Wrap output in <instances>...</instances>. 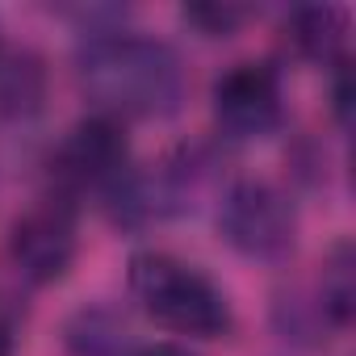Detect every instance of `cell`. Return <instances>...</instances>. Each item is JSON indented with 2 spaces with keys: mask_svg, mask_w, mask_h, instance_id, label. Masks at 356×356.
Masks as SVG:
<instances>
[{
  "mask_svg": "<svg viewBox=\"0 0 356 356\" xmlns=\"http://www.w3.org/2000/svg\"><path fill=\"white\" fill-rule=\"evenodd\" d=\"M76 80L97 113L172 118L185 101V63L168 42L134 30H92L76 51Z\"/></svg>",
  "mask_w": 356,
  "mask_h": 356,
  "instance_id": "1",
  "label": "cell"
},
{
  "mask_svg": "<svg viewBox=\"0 0 356 356\" xmlns=\"http://www.w3.org/2000/svg\"><path fill=\"white\" fill-rule=\"evenodd\" d=\"M130 293L147 318H155L163 331H176V335L218 339L235 327V310L222 285L172 252H134Z\"/></svg>",
  "mask_w": 356,
  "mask_h": 356,
  "instance_id": "2",
  "label": "cell"
},
{
  "mask_svg": "<svg viewBox=\"0 0 356 356\" xmlns=\"http://www.w3.org/2000/svg\"><path fill=\"white\" fill-rule=\"evenodd\" d=\"M222 239L248 260H281L298 243V210L293 197L260 176L235 181L218 206Z\"/></svg>",
  "mask_w": 356,
  "mask_h": 356,
  "instance_id": "3",
  "label": "cell"
},
{
  "mask_svg": "<svg viewBox=\"0 0 356 356\" xmlns=\"http://www.w3.org/2000/svg\"><path fill=\"white\" fill-rule=\"evenodd\" d=\"M126 172H130L126 122H118L109 113L80 118L51 155V176L59 185V197H67V202H72V193H84V189L109 193Z\"/></svg>",
  "mask_w": 356,
  "mask_h": 356,
  "instance_id": "4",
  "label": "cell"
},
{
  "mask_svg": "<svg viewBox=\"0 0 356 356\" xmlns=\"http://www.w3.org/2000/svg\"><path fill=\"white\" fill-rule=\"evenodd\" d=\"M214 122L227 138L252 143L264 138L281 126L285 118V92H281V72L260 59H243L227 67L214 80Z\"/></svg>",
  "mask_w": 356,
  "mask_h": 356,
  "instance_id": "5",
  "label": "cell"
},
{
  "mask_svg": "<svg viewBox=\"0 0 356 356\" xmlns=\"http://www.w3.org/2000/svg\"><path fill=\"white\" fill-rule=\"evenodd\" d=\"M76 206L67 197H47L26 210L9 231V260L30 285H55L76 264Z\"/></svg>",
  "mask_w": 356,
  "mask_h": 356,
  "instance_id": "6",
  "label": "cell"
},
{
  "mask_svg": "<svg viewBox=\"0 0 356 356\" xmlns=\"http://www.w3.org/2000/svg\"><path fill=\"white\" fill-rule=\"evenodd\" d=\"M285 30H289V42L302 59H314V63H339L343 59V38H348V13L343 9H331V5L298 9Z\"/></svg>",
  "mask_w": 356,
  "mask_h": 356,
  "instance_id": "7",
  "label": "cell"
},
{
  "mask_svg": "<svg viewBox=\"0 0 356 356\" xmlns=\"http://www.w3.org/2000/svg\"><path fill=\"white\" fill-rule=\"evenodd\" d=\"M47 97L42 59L30 51L0 55V113L5 118H34Z\"/></svg>",
  "mask_w": 356,
  "mask_h": 356,
  "instance_id": "8",
  "label": "cell"
},
{
  "mask_svg": "<svg viewBox=\"0 0 356 356\" xmlns=\"http://www.w3.org/2000/svg\"><path fill=\"white\" fill-rule=\"evenodd\" d=\"M67 352L72 356H134L130 352V331L109 306L80 310L67 323Z\"/></svg>",
  "mask_w": 356,
  "mask_h": 356,
  "instance_id": "9",
  "label": "cell"
},
{
  "mask_svg": "<svg viewBox=\"0 0 356 356\" xmlns=\"http://www.w3.org/2000/svg\"><path fill=\"white\" fill-rule=\"evenodd\" d=\"M314 298H318L323 314L331 318V327H348L352 323V314H356V256H352V243L348 239H339L327 252Z\"/></svg>",
  "mask_w": 356,
  "mask_h": 356,
  "instance_id": "10",
  "label": "cell"
},
{
  "mask_svg": "<svg viewBox=\"0 0 356 356\" xmlns=\"http://www.w3.org/2000/svg\"><path fill=\"white\" fill-rule=\"evenodd\" d=\"M248 17H252V13L239 9V5H189V9H185V22L197 26L206 38H227V34H235Z\"/></svg>",
  "mask_w": 356,
  "mask_h": 356,
  "instance_id": "11",
  "label": "cell"
},
{
  "mask_svg": "<svg viewBox=\"0 0 356 356\" xmlns=\"http://www.w3.org/2000/svg\"><path fill=\"white\" fill-rule=\"evenodd\" d=\"M331 109L339 118V126H348L352 118V72H348V59L335 63V84H331Z\"/></svg>",
  "mask_w": 356,
  "mask_h": 356,
  "instance_id": "12",
  "label": "cell"
},
{
  "mask_svg": "<svg viewBox=\"0 0 356 356\" xmlns=\"http://www.w3.org/2000/svg\"><path fill=\"white\" fill-rule=\"evenodd\" d=\"M134 356H193L185 343H147V348H138Z\"/></svg>",
  "mask_w": 356,
  "mask_h": 356,
  "instance_id": "13",
  "label": "cell"
},
{
  "mask_svg": "<svg viewBox=\"0 0 356 356\" xmlns=\"http://www.w3.org/2000/svg\"><path fill=\"white\" fill-rule=\"evenodd\" d=\"M0 356H13V327L0 318Z\"/></svg>",
  "mask_w": 356,
  "mask_h": 356,
  "instance_id": "14",
  "label": "cell"
}]
</instances>
